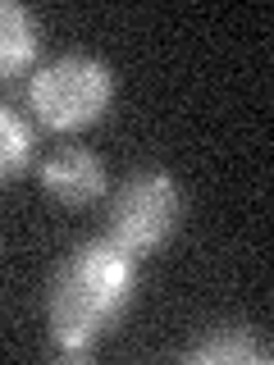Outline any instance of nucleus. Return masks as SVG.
I'll use <instances>...</instances> for the list:
<instances>
[{
  "mask_svg": "<svg viewBox=\"0 0 274 365\" xmlns=\"http://www.w3.org/2000/svg\"><path fill=\"white\" fill-rule=\"evenodd\" d=\"M133 283L137 256L114 247L110 237H91V242L73 247L46 288V324H51L55 347L68 361H83L91 342L128 311Z\"/></svg>",
  "mask_w": 274,
  "mask_h": 365,
  "instance_id": "nucleus-1",
  "label": "nucleus"
},
{
  "mask_svg": "<svg viewBox=\"0 0 274 365\" xmlns=\"http://www.w3.org/2000/svg\"><path fill=\"white\" fill-rule=\"evenodd\" d=\"M114 101V68L96 55H60L46 68H37L28 87V106L41 128L51 133H78L96 123Z\"/></svg>",
  "mask_w": 274,
  "mask_h": 365,
  "instance_id": "nucleus-2",
  "label": "nucleus"
},
{
  "mask_svg": "<svg viewBox=\"0 0 274 365\" xmlns=\"http://www.w3.org/2000/svg\"><path fill=\"white\" fill-rule=\"evenodd\" d=\"M183 224V192L165 169H137L110 197V242L128 256H151Z\"/></svg>",
  "mask_w": 274,
  "mask_h": 365,
  "instance_id": "nucleus-3",
  "label": "nucleus"
},
{
  "mask_svg": "<svg viewBox=\"0 0 274 365\" xmlns=\"http://www.w3.org/2000/svg\"><path fill=\"white\" fill-rule=\"evenodd\" d=\"M41 187L60 205H91L106 197V160L87 146H60L41 160Z\"/></svg>",
  "mask_w": 274,
  "mask_h": 365,
  "instance_id": "nucleus-4",
  "label": "nucleus"
},
{
  "mask_svg": "<svg viewBox=\"0 0 274 365\" xmlns=\"http://www.w3.org/2000/svg\"><path fill=\"white\" fill-rule=\"evenodd\" d=\"M41 51V23L28 5L0 0V83L28 73Z\"/></svg>",
  "mask_w": 274,
  "mask_h": 365,
  "instance_id": "nucleus-5",
  "label": "nucleus"
},
{
  "mask_svg": "<svg viewBox=\"0 0 274 365\" xmlns=\"http://www.w3.org/2000/svg\"><path fill=\"white\" fill-rule=\"evenodd\" d=\"M183 361H201V365H265L270 361V342L260 334H251L247 324H215L206 329L201 342H192L183 351Z\"/></svg>",
  "mask_w": 274,
  "mask_h": 365,
  "instance_id": "nucleus-6",
  "label": "nucleus"
},
{
  "mask_svg": "<svg viewBox=\"0 0 274 365\" xmlns=\"http://www.w3.org/2000/svg\"><path fill=\"white\" fill-rule=\"evenodd\" d=\"M32 151H37V142H32L28 119H19L9 106H0V187L14 182L32 165Z\"/></svg>",
  "mask_w": 274,
  "mask_h": 365,
  "instance_id": "nucleus-7",
  "label": "nucleus"
}]
</instances>
